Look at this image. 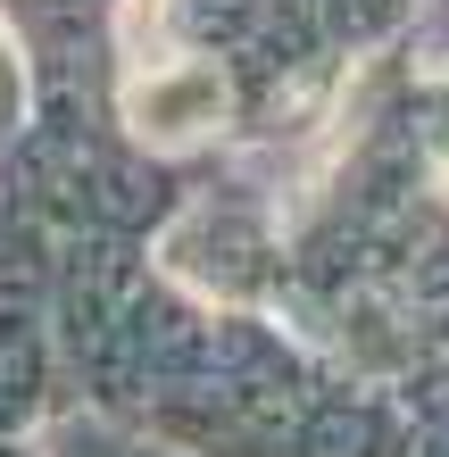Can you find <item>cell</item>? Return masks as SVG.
I'll use <instances>...</instances> for the list:
<instances>
[{"instance_id":"6da1fadb","label":"cell","mask_w":449,"mask_h":457,"mask_svg":"<svg viewBox=\"0 0 449 457\" xmlns=\"http://www.w3.org/2000/svg\"><path fill=\"white\" fill-rule=\"evenodd\" d=\"M217 109H225V84L208 67H175V75H158L150 92H134L142 133H167V142H192L200 125H217Z\"/></svg>"}]
</instances>
